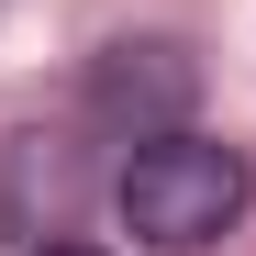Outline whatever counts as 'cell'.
<instances>
[{
	"instance_id": "obj_3",
	"label": "cell",
	"mask_w": 256,
	"mask_h": 256,
	"mask_svg": "<svg viewBox=\"0 0 256 256\" xmlns=\"http://www.w3.org/2000/svg\"><path fill=\"white\" fill-rule=\"evenodd\" d=\"M78 190H90V167H78V145H56V134H22L12 156H0V223L12 234H67V212H78Z\"/></svg>"
},
{
	"instance_id": "obj_1",
	"label": "cell",
	"mask_w": 256,
	"mask_h": 256,
	"mask_svg": "<svg viewBox=\"0 0 256 256\" xmlns=\"http://www.w3.org/2000/svg\"><path fill=\"white\" fill-rule=\"evenodd\" d=\"M245 200H256V167L234 145H212V134H156L134 167L112 178V212H122V234L156 245V256H200V245H223L245 223Z\"/></svg>"
},
{
	"instance_id": "obj_4",
	"label": "cell",
	"mask_w": 256,
	"mask_h": 256,
	"mask_svg": "<svg viewBox=\"0 0 256 256\" xmlns=\"http://www.w3.org/2000/svg\"><path fill=\"white\" fill-rule=\"evenodd\" d=\"M34 256H100V245H34Z\"/></svg>"
},
{
	"instance_id": "obj_2",
	"label": "cell",
	"mask_w": 256,
	"mask_h": 256,
	"mask_svg": "<svg viewBox=\"0 0 256 256\" xmlns=\"http://www.w3.org/2000/svg\"><path fill=\"white\" fill-rule=\"evenodd\" d=\"M190 100H200V56L167 45V34L100 45V67H90V122H100V134L156 145V134H178V122H190Z\"/></svg>"
}]
</instances>
